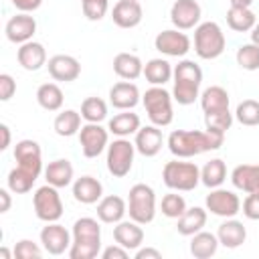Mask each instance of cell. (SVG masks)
I'll list each match as a JSON object with an SVG mask.
<instances>
[{
    "mask_svg": "<svg viewBox=\"0 0 259 259\" xmlns=\"http://www.w3.org/2000/svg\"><path fill=\"white\" fill-rule=\"evenodd\" d=\"M14 160L18 162V166L10 170L6 184H8V190H12L14 194H24L32 188V184L36 182L42 170L40 146L34 140H20L14 146Z\"/></svg>",
    "mask_w": 259,
    "mask_h": 259,
    "instance_id": "obj_1",
    "label": "cell"
},
{
    "mask_svg": "<svg viewBox=\"0 0 259 259\" xmlns=\"http://www.w3.org/2000/svg\"><path fill=\"white\" fill-rule=\"evenodd\" d=\"M223 142H225V134H219V132L174 130L168 136V150L176 158H192L208 150H219Z\"/></svg>",
    "mask_w": 259,
    "mask_h": 259,
    "instance_id": "obj_2",
    "label": "cell"
},
{
    "mask_svg": "<svg viewBox=\"0 0 259 259\" xmlns=\"http://www.w3.org/2000/svg\"><path fill=\"white\" fill-rule=\"evenodd\" d=\"M101 249V227L95 219L83 217L73 225V243L69 249L71 259H93Z\"/></svg>",
    "mask_w": 259,
    "mask_h": 259,
    "instance_id": "obj_3",
    "label": "cell"
},
{
    "mask_svg": "<svg viewBox=\"0 0 259 259\" xmlns=\"http://www.w3.org/2000/svg\"><path fill=\"white\" fill-rule=\"evenodd\" d=\"M174 89H172V99L178 101L180 105H190L198 99L200 83H202V71L194 61H180L174 67Z\"/></svg>",
    "mask_w": 259,
    "mask_h": 259,
    "instance_id": "obj_4",
    "label": "cell"
},
{
    "mask_svg": "<svg viewBox=\"0 0 259 259\" xmlns=\"http://www.w3.org/2000/svg\"><path fill=\"white\" fill-rule=\"evenodd\" d=\"M225 45H227L225 32L217 22L206 20L194 28V51L200 59L210 61L221 57L225 51Z\"/></svg>",
    "mask_w": 259,
    "mask_h": 259,
    "instance_id": "obj_5",
    "label": "cell"
},
{
    "mask_svg": "<svg viewBox=\"0 0 259 259\" xmlns=\"http://www.w3.org/2000/svg\"><path fill=\"white\" fill-rule=\"evenodd\" d=\"M144 107H146V113L150 117V121L158 127H166L172 123L174 119V111H172V95L162 87V85H154L150 87L144 97Z\"/></svg>",
    "mask_w": 259,
    "mask_h": 259,
    "instance_id": "obj_6",
    "label": "cell"
},
{
    "mask_svg": "<svg viewBox=\"0 0 259 259\" xmlns=\"http://www.w3.org/2000/svg\"><path fill=\"white\" fill-rule=\"evenodd\" d=\"M162 180L168 188L172 190H180V192H188L194 190L200 182V170L194 162H166L164 170H162Z\"/></svg>",
    "mask_w": 259,
    "mask_h": 259,
    "instance_id": "obj_7",
    "label": "cell"
},
{
    "mask_svg": "<svg viewBox=\"0 0 259 259\" xmlns=\"http://www.w3.org/2000/svg\"><path fill=\"white\" fill-rule=\"evenodd\" d=\"M127 212L130 219L140 223V225H148L154 221L156 217V194L154 188L140 182L134 184L130 188V196H127Z\"/></svg>",
    "mask_w": 259,
    "mask_h": 259,
    "instance_id": "obj_8",
    "label": "cell"
},
{
    "mask_svg": "<svg viewBox=\"0 0 259 259\" xmlns=\"http://www.w3.org/2000/svg\"><path fill=\"white\" fill-rule=\"evenodd\" d=\"M134 154L136 144H132L125 138H117L107 146V170L115 178H123L130 174L134 166Z\"/></svg>",
    "mask_w": 259,
    "mask_h": 259,
    "instance_id": "obj_9",
    "label": "cell"
},
{
    "mask_svg": "<svg viewBox=\"0 0 259 259\" xmlns=\"http://www.w3.org/2000/svg\"><path fill=\"white\" fill-rule=\"evenodd\" d=\"M32 206H34L36 219H40L45 223H57L63 217L61 194L51 184H45V186L36 188V192L32 194Z\"/></svg>",
    "mask_w": 259,
    "mask_h": 259,
    "instance_id": "obj_10",
    "label": "cell"
},
{
    "mask_svg": "<svg viewBox=\"0 0 259 259\" xmlns=\"http://www.w3.org/2000/svg\"><path fill=\"white\" fill-rule=\"evenodd\" d=\"M109 140V130L101 127L99 123H85L79 130V144L85 158H97L105 148Z\"/></svg>",
    "mask_w": 259,
    "mask_h": 259,
    "instance_id": "obj_11",
    "label": "cell"
},
{
    "mask_svg": "<svg viewBox=\"0 0 259 259\" xmlns=\"http://www.w3.org/2000/svg\"><path fill=\"white\" fill-rule=\"evenodd\" d=\"M204 202H206V210L225 219H233L241 210V198L227 188H210Z\"/></svg>",
    "mask_w": 259,
    "mask_h": 259,
    "instance_id": "obj_12",
    "label": "cell"
},
{
    "mask_svg": "<svg viewBox=\"0 0 259 259\" xmlns=\"http://www.w3.org/2000/svg\"><path fill=\"white\" fill-rule=\"evenodd\" d=\"M154 47L162 55H168V57H184L190 51V38L184 32H180L178 28H170V30L158 32V36L154 38Z\"/></svg>",
    "mask_w": 259,
    "mask_h": 259,
    "instance_id": "obj_13",
    "label": "cell"
},
{
    "mask_svg": "<svg viewBox=\"0 0 259 259\" xmlns=\"http://www.w3.org/2000/svg\"><path fill=\"white\" fill-rule=\"evenodd\" d=\"M40 243L42 249L49 255H63L67 249H71V233L59 225V223H47V227L40 231Z\"/></svg>",
    "mask_w": 259,
    "mask_h": 259,
    "instance_id": "obj_14",
    "label": "cell"
},
{
    "mask_svg": "<svg viewBox=\"0 0 259 259\" xmlns=\"http://www.w3.org/2000/svg\"><path fill=\"white\" fill-rule=\"evenodd\" d=\"M200 4L196 0H174L170 8V20L178 30H188L200 22Z\"/></svg>",
    "mask_w": 259,
    "mask_h": 259,
    "instance_id": "obj_15",
    "label": "cell"
},
{
    "mask_svg": "<svg viewBox=\"0 0 259 259\" xmlns=\"http://www.w3.org/2000/svg\"><path fill=\"white\" fill-rule=\"evenodd\" d=\"M6 38L10 42H16V45H24L32 38V34L36 32V20L28 14V12H20L16 16H12L8 22H6Z\"/></svg>",
    "mask_w": 259,
    "mask_h": 259,
    "instance_id": "obj_16",
    "label": "cell"
},
{
    "mask_svg": "<svg viewBox=\"0 0 259 259\" xmlns=\"http://www.w3.org/2000/svg\"><path fill=\"white\" fill-rule=\"evenodd\" d=\"M111 18L119 28H134L142 22L144 10L140 0H117L111 10Z\"/></svg>",
    "mask_w": 259,
    "mask_h": 259,
    "instance_id": "obj_17",
    "label": "cell"
},
{
    "mask_svg": "<svg viewBox=\"0 0 259 259\" xmlns=\"http://www.w3.org/2000/svg\"><path fill=\"white\" fill-rule=\"evenodd\" d=\"M49 73L55 81H75L81 75V63L71 55H55L49 59Z\"/></svg>",
    "mask_w": 259,
    "mask_h": 259,
    "instance_id": "obj_18",
    "label": "cell"
},
{
    "mask_svg": "<svg viewBox=\"0 0 259 259\" xmlns=\"http://www.w3.org/2000/svg\"><path fill=\"white\" fill-rule=\"evenodd\" d=\"M113 239L127 251H136L144 243V229L136 221H119L113 227Z\"/></svg>",
    "mask_w": 259,
    "mask_h": 259,
    "instance_id": "obj_19",
    "label": "cell"
},
{
    "mask_svg": "<svg viewBox=\"0 0 259 259\" xmlns=\"http://www.w3.org/2000/svg\"><path fill=\"white\" fill-rule=\"evenodd\" d=\"M109 101L117 109H134L140 103V89L132 81H119L109 89Z\"/></svg>",
    "mask_w": 259,
    "mask_h": 259,
    "instance_id": "obj_20",
    "label": "cell"
},
{
    "mask_svg": "<svg viewBox=\"0 0 259 259\" xmlns=\"http://www.w3.org/2000/svg\"><path fill=\"white\" fill-rule=\"evenodd\" d=\"M162 142H164V138H162V132H160V127L158 125H146V127H140L138 132H136V150L142 154V156H146V158H152V156H156L160 150H162Z\"/></svg>",
    "mask_w": 259,
    "mask_h": 259,
    "instance_id": "obj_21",
    "label": "cell"
},
{
    "mask_svg": "<svg viewBox=\"0 0 259 259\" xmlns=\"http://www.w3.org/2000/svg\"><path fill=\"white\" fill-rule=\"evenodd\" d=\"M231 182L247 194L259 192V164H239L231 172Z\"/></svg>",
    "mask_w": 259,
    "mask_h": 259,
    "instance_id": "obj_22",
    "label": "cell"
},
{
    "mask_svg": "<svg viewBox=\"0 0 259 259\" xmlns=\"http://www.w3.org/2000/svg\"><path fill=\"white\" fill-rule=\"evenodd\" d=\"M16 59L20 63L22 69L26 71H38L45 63H47V51L40 42L28 40L24 45H20V49L16 51Z\"/></svg>",
    "mask_w": 259,
    "mask_h": 259,
    "instance_id": "obj_23",
    "label": "cell"
},
{
    "mask_svg": "<svg viewBox=\"0 0 259 259\" xmlns=\"http://www.w3.org/2000/svg\"><path fill=\"white\" fill-rule=\"evenodd\" d=\"M200 107H202L204 115L227 113L229 111V93H227V89L221 87V85H212V87L204 89L202 95H200Z\"/></svg>",
    "mask_w": 259,
    "mask_h": 259,
    "instance_id": "obj_24",
    "label": "cell"
},
{
    "mask_svg": "<svg viewBox=\"0 0 259 259\" xmlns=\"http://www.w3.org/2000/svg\"><path fill=\"white\" fill-rule=\"evenodd\" d=\"M73 196L81 204H93L101 200L103 196V186L97 178L93 176H81L73 182Z\"/></svg>",
    "mask_w": 259,
    "mask_h": 259,
    "instance_id": "obj_25",
    "label": "cell"
},
{
    "mask_svg": "<svg viewBox=\"0 0 259 259\" xmlns=\"http://www.w3.org/2000/svg\"><path fill=\"white\" fill-rule=\"evenodd\" d=\"M127 212V204L121 196H115V194H109V196H103L97 204V217L101 223H107V225H115L123 219V214Z\"/></svg>",
    "mask_w": 259,
    "mask_h": 259,
    "instance_id": "obj_26",
    "label": "cell"
},
{
    "mask_svg": "<svg viewBox=\"0 0 259 259\" xmlns=\"http://www.w3.org/2000/svg\"><path fill=\"white\" fill-rule=\"evenodd\" d=\"M217 237H219V243L227 249H237L245 243L247 239V229L243 227L241 221H235V219H227L225 223H221L219 231H217Z\"/></svg>",
    "mask_w": 259,
    "mask_h": 259,
    "instance_id": "obj_27",
    "label": "cell"
},
{
    "mask_svg": "<svg viewBox=\"0 0 259 259\" xmlns=\"http://www.w3.org/2000/svg\"><path fill=\"white\" fill-rule=\"evenodd\" d=\"M113 71L117 77L125 81H134L140 75H144V63L140 61L138 55L132 53H117L113 59Z\"/></svg>",
    "mask_w": 259,
    "mask_h": 259,
    "instance_id": "obj_28",
    "label": "cell"
},
{
    "mask_svg": "<svg viewBox=\"0 0 259 259\" xmlns=\"http://www.w3.org/2000/svg\"><path fill=\"white\" fill-rule=\"evenodd\" d=\"M45 178L47 184L55 186V188H65L73 182V166L67 158H59L53 160L47 168H45Z\"/></svg>",
    "mask_w": 259,
    "mask_h": 259,
    "instance_id": "obj_29",
    "label": "cell"
},
{
    "mask_svg": "<svg viewBox=\"0 0 259 259\" xmlns=\"http://www.w3.org/2000/svg\"><path fill=\"white\" fill-rule=\"evenodd\" d=\"M176 231L184 237H192L194 233L202 231V227L206 225V210L200 206H190L184 210L182 217L176 219Z\"/></svg>",
    "mask_w": 259,
    "mask_h": 259,
    "instance_id": "obj_30",
    "label": "cell"
},
{
    "mask_svg": "<svg viewBox=\"0 0 259 259\" xmlns=\"http://www.w3.org/2000/svg\"><path fill=\"white\" fill-rule=\"evenodd\" d=\"M107 130L117 136V138H125V136H132L140 130V115L138 113H132L130 109H123L121 113L113 115L107 123Z\"/></svg>",
    "mask_w": 259,
    "mask_h": 259,
    "instance_id": "obj_31",
    "label": "cell"
},
{
    "mask_svg": "<svg viewBox=\"0 0 259 259\" xmlns=\"http://www.w3.org/2000/svg\"><path fill=\"white\" fill-rule=\"evenodd\" d=\"M219 237L208 233V231H198L192 235V241H190V253L192 257L196 259H208L217 253L219 249Z\"/></svg>",
    "mask_w": 259,
    "mask_h": 259,
    "instance_id": "obj_32",
    "label": "cell"
},
{
    "mask_svg": "<svg viewBox=\"0 0 259 259\" xmlns=\"http://www.w3.org/2000/svg\"><path fill=\"white\" fill-rule=\"evenodd\" d=\"M174 69L170 67V63L166 59H150L144 65V77L148 83L152 85H164L172 79Z\"/></svg>",
    "mask_w": 259,
    "mask_h": 259,
    "instance_id": "obj_33",
    "label": "cell"
},
{
    "mask_svg": "<svg viewBox=\"0 0 259 259\" xmlns=\"http://www.w3.org/2000/svg\"><path fill=\"white\" fill-rule=\"evenodd\" d=\"M63 91L57 83H42L36 89V101L47 111H59L63 107Z\"/></svg>",
    "mask_w": 259,
    "mask_h": 259,
    "instance_id": "obj_34",
    "label": "cell"
},
{
    "mask_svg": "<svg viewBox=\"0 0 259 259\" xmlns=\"http://www.w3.org/2000/svg\"><path fill=\"white\" fill-rule=\"evenodd\" d=\"M227 180V166L221 158L208 160L200 170V182L206 188H219Z\"/></svg>",
    "mask_w": 259,
    "mask_h": 259,
    "instance_id": "obj_35",
    "label": "cell"
},
{
    "mask_svg": "<svg viewBox=\"0 0 259 259\" xmlns=\"http://www.w3.org/2000/svg\"><path fill=\"white\" fill-rule=\"evenodd\" d=\"M227 24L237 32H247L257 24V16L251 8L231 6L229 12H227Z\"/></svg>",
    "mask_w": 259,
    "mask_h": 259,
    "instance_id": "obj_36",
    "label": "cell"
},
{
    "mask_svg": "<svg viewBox=\"0 0 259 259\" xmlns=\"http://www.w3.org/2000/svg\"><path fill=\"white\" fill-rule=\"evenodd\" d=\"M55 132L63 138H71L75 134H79L81 130V113L75 111V109H65L61 111L57 117H55V123H53Z\"/></svg>",
    "mask_w": 259,
    "mask_h": 259,
    "instance_id": "obj_37",
    "label": "cell"
},
{
    "mask_svg": "<svg viewBox=\"0 0 259 259\" xmlns=\"http://www.w3.org/2000/svg\"><path fill=\"white\" fill-rule=\"evenodd\" d=\"M81 117L89 123H99L107 117V105L101 97H87L81 103Z\"/></svg>",
    "mask_w": 259,
    "mask_h": 259,
    "instance_id": "obj_38",
    "label": "cell"
},
{
    "mask_svg": "<svg viewBox=\"0 0 259 259\" xmlns=\"http://www.w3.org/2000/svg\"><path fill=\"white\" fill-rule=\"evenodd\" d=\"M235 117L241 125H259V101L255 99H245L237 105L235 109Z\"/></svg>",
    "mask_w": 259,
    "mask_h": 259,
    "instance_id": "obj_39",
    "label": "cell"
},
{
    "mask_svg": "<svg viewBox=\"0 0 259 259\" xmlns=\"http://www.w3.org/2000/svg\"><path fill=\"white\" fill-rule=\"evenodd\" d=\"M237 65L245 71H259V47L253 42L241 45L237 49Z\"/></svg>",
    "mask_w": 259,
    "mask_h": 259,
    "instance_id": "obj_40",
    "label": "cell"
},
{
    "mask_svg": "<svg viewBox=\"0 0 259 259\" xmlns=\"http://www.w3.org/2000/svg\"><path fill=\"white\" fill-rule=\"evenodd\" d=\"M186 208H188V206H186V200H184L180 194L170 192V194H166V196L162 198V214L168 217V219H178V217H182Z\"/></svg>",
    "mask_w": 259,
    "mask_h": 259,
    "instance_id": "obj_41",
    "label": "cell"
},
{
    "mask_svg": "<svg viewBox=\"0 0 259 259\" xmlns=\"http://www.w3.org/2000/svg\"><path fill=\"white\" fill-rule=\"evenodd\" d=\"M81 8L89 20H101L109 10V2L107 0H87V2H81Z\"/></svg>",
    "mask_w": 259,
    "mask_h": 259,
    "instance_id": "obj_42",
    "label": "cell"
},
{
    "mask_svg": "<svg viewBox=\"0 0 259 259\" xmlns=\"http://www.w3.org/2000/svg\"><path fill=\"white\" fill-rule=\"evenodd\" d=\"M40 253H42L40 247L30 239H22L14 247V257H18V259H38Z\"/></svg>",
    "mask_w": 259,
    "mask_h": 259,
    "instance_id": "obj_43",
    "label": "cell"
},
{
    "mask_svg": "<svg viewBox=\"0 0 259 259\" xmlns=\"http://www.w3.org/2000/svg\"><path fill=\"white\" fill-rule=\"evenodd\" d=\"M243 214L249 221H259V192L247 194V198L243 200Z\"/></svg>",
    "mask_w": 259,
    "mask_h": 259,
    "instance_id": "obj_44",
    "label": "cell"
},
{
    "mask_svg": "<svg viewBox=\"0 0 259 259\" xmlns=\"http://www.w3.org/2000/svg\"><path fill=\"white\" fill-rule=\"evenodd\" d=\"M14 93H16V81L8 73H2L0 75V99L8 101Z\"/></svg>",
    "mask_w": 259,
    "mask_h": 259,
    "instance_id": "obj_45",
    "label": "cell"
},
{
    "mask_svg": "<svg viewBox=\"0 0 259 259\" xmlns=\"http://www.w3.org/2000/svg\"><path fill=\"white\" fill-rule=\"evenodd\" d=\"M127 255H130V251H127L125 247H121L119 243H117V245H111V247H107V249H103V253H101L103 259H127Z\"/></svg>",
    "mask_w": 259,
    "mask_h": 259,
    "instance_id": "obj_46",
    "label": "cell"
},
{
    "mask_svg": "<svg viewBox=\"0 0 259 259\" xmlns=\"http://www.w3.org/2000/svg\"><path fill=\"white\" fill-rule=\"evenodd\" d=\"M20 12H34L40 4H42V0H10Z\"/></svg>",
    "mask_w": 259,
    "mask_h": 259,
    "instance_id": "obj_47",
    "label": "cell"
},
{
    "mask_svg": "<svg viewBox=\"0 0 259 259\" xmlns=\"http://www.w3.org/2000/svg\"><path fill=\"white\" fill-rule=\"evenodd\" d=\"M136 259H162V253L158 249H152V247L136 249Z\"/></svg>",
    "mask_w": 259,
    "mask_h": 259,
    "instance_id": "obj_48",
    "label": "cell"
},
{
    "mask_svg": "<svg viewBox=\"0 0 259 259\" xmlns=\"http://www.w3.org/2000/svg\"><path fill=\"white\" fill-rule=\"evenodd\" d=\"M0 134H2V142H0V150H6L10 146V127L6 123L0 125Z\"/></svg>",
    "mask_w": 259,
    "mask_h": 259,
    "instance_id": "obj_49",
    "label": "cell"
},
{
    "mask_svg": "<svg viewBox=\"0 0 259 259\" xmlns=\"http://www.w3.org/2000/svg\"><path fill=\"white\" fill-rule=\"evenodd\" d=\"M0 200H2V206H0V212H6L10 208V194L6 188H0Z\"/></svg>",
    "mask_w": 259,
    "mask_h": 259,
    "instance_id": "obj_50",
    "label": "cell"
},
{
    "mask_svg": "<svg viewBox=\"0 0 259 259\" xmlns=\"http://www.w3.org/2000/svg\"><path fill=\"white\" fill-rule=\"evenodd\" d=\"M231 6H239V8H249L253 4V0H229Z\"/></svg>",
    "mask_w": 259,
    "mask_h": 259,
    "instance_id": "obj_51",
    "label": "cell"
},
{
    "mask_svg": "<svg viewBox=\"0 0 259 259\" xmlns=\"http://www.w3.org/2000/svg\"><path fill=\"white\" fill-rule=\"evenodd\" d=\"M251 42L259 47V22H257V24L251 28Z\"/></svg>",
    "mask_w": 259,
    "mask_h": 259,
    "instance_id": "obj_52",
    "label": "cell"
},
{
    "mask_svg": "<svg viewBox=\"0 0 259 259\" xmlns=\"http://www.w3.org/2000/svg\"><path fill=\"white\" fill-rule=\"evenodd\" d=\"M0 257H2V259H8V257H10L8 249H4V247H2V249H0Z\"/></svg>",
    "mask_w": 259,
    "mask_h": 259,
    "instance_id": "obj_53",
    "label": "cell"
},
{
    "mask_svg": "<svg viewBox=\"0 0 259 259\" xmlns=\"http://www.w3.org/2000/svg\"><path fill=\"white\" fill-rule=\"evenodd\" d=\"M81 2H87V0H81Z\"/></svg>",
    "mask_w": 259,
    "mask_h": 259,
    "instance_id": "obj_54",
    "label": "cell"
}]
</instances>
